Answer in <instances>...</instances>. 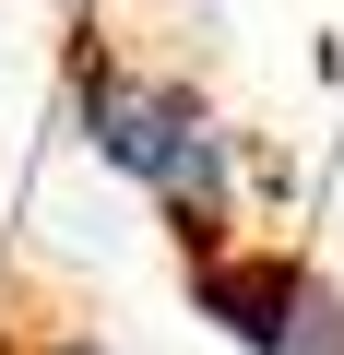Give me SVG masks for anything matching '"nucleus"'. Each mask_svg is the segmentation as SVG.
Here are the masks:
<instances>
[{
  "label": "nucleus",
  "instance_id": "f257e3e1",
  "mask_svg": "<svg viewBox=\"0 0 344 355\" xmlns=\"http://www.w3.org/2000/svg\"><path fill=\"white\" fill-rule=\"evenodd\" d=\"M72 130L95 142V166H119L179 225V249H226V225H238V130L179 71H142L119 48H72Z\"/></svg>",
  "mask_w": 344,
  "mask_h": 355
},
{
  "label": "nucleus",
  "instance_id": "f03ea898",
  "mask_svg": "<svg viewBox=\"0 0 344 355\" xmlns=\"http://www.w3.org/2000/svg\"><path fill=\"white\" fill-rule=\"evenodd\" d=\"M202 308L261 355H344V296L273 249H202Z\"/></svg>",
  "mask_w": 344,
  "mask_h": 355
},
{
  "label": "nucleus",
  "instance_id": "7ed1b4c3",
  "mask_svg": "<svg viewBox=\"0 0 344 355\" xmlns=\"http://www.w3.org/2000/svg\"><path fill=\"white\" fill-rule=\"evenodd\" d=\"M13 355H107V343H95V331H24Z\"/></svg>",
  "mask_w": 344,
  "mask_h": 355
},
{
  "label": "nucleus",
  "instance_id": "20e7f679",
  "mask_svg": "<svg viewBox=\"0 0 344 355\" xmlns=\"http://www.w3.org/2000/svg\"><path fill=\"white\" fill-rule=\"evenodd\" d=\"M72 12H95V0H72Z\"/></svg>",
  "mask_w": 344,
  "mask_h": 355
}]
</instances>
